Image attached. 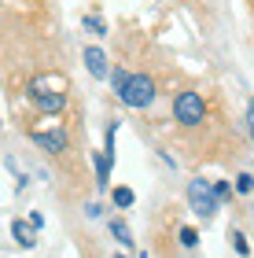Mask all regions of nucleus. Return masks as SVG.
Wrapping results in <instances>:
<instances>
[{"instance_id":"1","label":"nucleus","mask_w":254,"mask_h":258,"mask_svg":"<svg viewBox=\"0 0 254 258\" xmlns=\"http://www.w3.org/2000/svg\"><path fill=\"white\" fill-rule=\"evenodd\" d=\"M26 96L44 118H59L66 111V78L63 74H37V78H30Z\"/></svg>"},{"instance_id":"2","label":"nucleus","mask_w":254,"mask_h":258,"mask_svg":"<svg viewBox=\"0 0 254 258\" xmlns=\"http://www.w3.org/2000/svg\"><path fill=\"white\" fill-rule=\"evenodd\" d=\"M158 96V85H155V78L151 74H129V81H125V89L118 92V100L125 103L129 111H144V107H151Z\"/></svg>"},{"instance_id":"3","label":"nucleus","mask_w":254,"mask_h":258,"mask_svg":"<svg viewBox=\"0 0 254 258\" xmlns=\"http://www.w3.org/2000/svg\"><path fill=\"white\" fill-rule=\"evenodd\" d=\"M188 203L203 221L217 218V210H221V199L214 196V181H206V177H192L188 181Z\"/></svg>"},{"instance_id":"4","label":"nucleus","mask_w":254,"mask_h":258,"mask_svg":"<svg viewBox=\"0 0 254 258\" xmlns=\"http://www.w3.org/2000/svg\"><path fill=\"white\" fill-rule=\"evenodd\" d=\"M173 118H177V125H184V129L203 125V118H206L203 96H199V92H192V89L177 92V100H173Z\"/></svg>"},{"instance_id":"5","label":"nucleus","mask_w":254,"mask_h":258,"mask_svg":"<svg viewBox=\"0 0 254 258\" xmlns=\"http://www.w3.org/2000/svg\"><path fill=\"white\" fill-rule=\"evenodd\" d=\"M30 140L37 148H44V151H52V155H59V151H66L70 148V137H66V129H41V125H33L30 129Z\"/></svg>"},{"instance_id":"6","label":"nucleus","mask_w":254,"mask_h":258,"mask_svg":"<svg viewBox=\"0 0 254 258\" xmlns=\"http://www.w3.org/2000/svg\"><path fill=\"white\" fill-rule=\"evenodd\" d=\"M85 67L96 81H111V59L100 44H85Z\"/></svg>"},{"instance_id":"7","label":"nucleus","mask_w":254,"mask_h":258,"mask_svg":"<svg viewBox=\"0 0 254 258\" xmlns=\"http://www.w3.org/2000/svg\"><path fill=\"white\" fill-rule=\"evenodd\" d=\"M11 240H15L22 251H33V247H37V229L26 225V218H15V221H11Z\"/></svg>"},{"instance_id":"8","label":"nucleus","mask_w":254,"mask_h":258,"mask_svg":"<svg viewBox=\"0 0 254 258\" xmlns=\"http://www.w3.org/2000/svg\"><path fill=\"white\" fill-rule=\"evenodd\" d=\"M92 166H96V188L103 192V188H107V181H111V166H114V159L100 148V151H92Z\"/></svg>"},{"instance_id":"9","label":"nucleus","mask_w":254,"mask_h":258,"mask_svg":"<svg viewBox=\"0 0 254 258\" xmlns=\"http://www.w3.org/2000/svg\"><path fill=\"white\" fill-rule=\"evenodd\" d=\"M107 229H111V236L118 240L122 247H133V243H136V240H133V229L125 225V218H111V221H107Z\"/></svg>"},{"instance_id":"10","label":"nucleus","mask_w":254,"mask_h":258,"mask_svg":"<svg viewBox=\"0 0 254 258\" xmlns=\"http://www.w3.org/2000/svg\"><path fill=\"white\" fill-rule=\"evenodd\" d=\"M81 26L89 30V33H96V37H107V19H103V15H96V11H89V15H81Z\"/></svg>"},{"instance_id":"11","label":"nucleus","mask_w":254,"mask_h":258,"mask_svg":"<svg viewBox=\"0 0 254 258\" xmlns=\"http://www.w3.org/2000/svg\"><path fill=\"white\" fill-rule=\"evenodd\" d=\"M111 199H114V207H118V210H129V207L136 203V192H133V188H125V184H118Z\"/></svg>"},{"instance_id":"12","label":"nucleus","mask_w":254,"mask_h":258,"mask_svg":"<svg viewBox=\"0 0 254 258\" xmlns=\"http://www.w3.org/2000/svg\"><path fill=\"white\" fill-rule=\"evenodd\" d=\"M228 240H232V247H236V254H250V243H247V236H243V232H239V229H228Z\"/></svg>"},{"instance_id":"13","label":"nucleus","mask_w":254,"mask_h":258,"mask_svg":"<svg viewBox=\"0 0 254 258\" xmlns=\"http://www.w3.org/2000/svg\"><path fill=\"white\" fill-rule=\"evenodd\" d=\"M254 192V177H250V173H239V177H236V196H250Z\"/></svg>"},{"instance_id":"14","label":"nucleus","mask_w":254,"mask_h":258,"mask_svg":"<svg viewBox=\"0 0 254 258\" xmlns=\"http://www.w3.org/2000/svg\"><path fill=\"white\" fill-rule=\"evenodd\" d=\"M125 81H129V74H125L122 67H114V70H111V89H114V92H122V89H125Z\"/></svg>"},{"instance_id":"15","label":"nucleus","mask_w":254,"mask_h":258,"mask_svg":"<svg viewBox=\"0 0 254 258\" xmlns=\"http://www.w3.org/2000/svg\"><path fill=\"white\" fill-rule=\"evenodd\" d=\"M181 243H184V247H195V243H199V229L184 225V229H181Z\"/></svg>"},{"instance_id":"16","label":"nucleus","mask_w":254,"mask_h":258,"mask_svg":"<svg viewBox=\"0 0 254 258\" xmlns=\"http://www.w3.org/2000/svg\"><path fill=\"white\" fill-rule=\"evenodd\" d=\"M232 192H236V184H228V181H214V196H217V199H228Z\"/></svg>"},{"instance_id":"17","label":"nucleus","mask_w":254,"mask_h":258,"mask_svg":"<svg viewBox=\"0 0 254 258\" xmlns=\"http://www.w3.org/2000/svg\"><path fill=\"white\" fill-rule=\"evenodd\" d=\"M30 225H33V229H44V214H37V210H33V214H30Z\"/></svg>"},{"instance_id":"18","label":"nucleus","mask_w":254,"mask_h":258,"mask_svg":"<svg viewBox=\"0 0 254 258\" xmlns=\"http://www.w3.org/2000/svg\"><path fill=\"white\" fill-rule=\"evenodd\" d=\"M85 214H89V218H100V214H103V207H100V203H89V207H85Z\"/></svg>"},{"instance_id":"19","label":"nucleus","mask_w":254,"mask_h":258,"mask_svg":"<svg viewBox=\"0 0 254 258\" xmlns=\"http://www.w3.org/2000/svg\"><path fill=\"white\" fill-rule=\"evenodd\" d=\"M243 125H247V133H250V140H254V118H247Z\"/></svg>"},{"instance_id":"20","label":"nucleus","mask_w":254,"mask_h":258,"mask_svg":"<svg viewBox=\"0 0 254 258\" xmlns=\"http://www.w3.org/2000/svg\"><path fill=\"white\" fill-rule=\"evenodd\" d=\"M247 118H254V96H250V103H247Z\"/></svg>"},{"instance_id":"21","label":"nucleus","mask_w":254,"mask_h":258,"mask_svg":"<svg viewBox=\"0 0 254 258\" xmlns=\"http://www.w3.org/2000/svg\"><path fill=\"white\" fill-rule=\"evenodd\" d=\"M114 258H125V254H114Z\"/></svg>"}]
</instances>
